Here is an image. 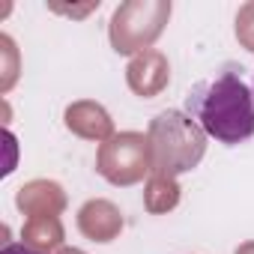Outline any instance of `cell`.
I'll list each match as a JSON object with an SVG mask.
<instances>
[{
  "label": "cell",
  "instance_id": "2",
  "mask_svg": "<svg viewBox=\"0 0 254 254\" xmlns=\"http://www.w3.org/2000/svg\"><path fill=\"white\" fill-rule=\"evenodd\" d=\"M0 254H42V251L27 248V245H18V242H9V245H3V251H0Z\"/></svg>",
  "mask_w": 254,
  "mask_h": 254
},
{
  "label": "cell",
  "instance_id": "1",
  "mask_svg": "<svg viewBox=\"0 0 254 254\" xmlns=\"http://www.w3.org/2000/svg\"><path fill=\"white\" fill-rule=\"evenodd\" d=\"M186 111L218 144L233 147L254 138V93L233 69L194 84L186 96Z\"/></svg>",
  "mask_w": 254,
  "mask_h": 254
}]
</instances>
